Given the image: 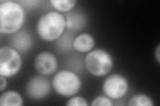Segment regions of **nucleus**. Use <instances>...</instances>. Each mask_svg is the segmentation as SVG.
I'll return each mask as SVG.
<instances>
[{"mask_svg": "<svg viewBox=\"0 0 160 106\" xmlns=\"http://www.w3.org/2000/svg\"><path fill=\"white\" fill-rule=\"evenodd\" d=\"M50 91L49 80L42 76L30 79L26 84V93L33 99H41L46 97Z\"/></svg>", "mask_w": 160, "mask_h": 106, "instance_id": "7", "label": "nucleus"}, {"mask_svg": "<svg viewBox=\"0 0 160 106\" xmlns=\"http://www.w3.org/2000/svg\"><path fill=\"white\" fill-rule=\"evenodd\" d=\"M52 6L61 12H68L72 10L76 5V0H50Z\"/></svg>", "mask_w": 160, "mask_h": 106, "instance_id": "14", "label": "nucleus"}, {"mask_svg": "<svg viewBox=\"0 0 160 106\" xmlns=\"http://www.w3.org/2000/svg\"><path fill=\"white\" fill-rule=\"evenodd\" d=\"M128 86V80L123 76L113 74L105 80L103 84V90L109 98L118 99L126 94Z\"/></svg>", "mask_w": 160, "mask_h": 106, "instance_id": "6", "label": "nucleus"}, {"mask_svg": "<svg viewBox=\"0 0 160 106\" xmlns=\"http://www.w3.org/2000/svg\"><path fill=\"white\" fill-rule=\"evenodd\" d=\"M7 86V81L6 80V77L1 76L0 78V91L3 92V91L6 89Z\"/></svg>", "mask_w": 160, "mask_h": 106, "instance_id": "17", "label": "nucleus"}, {"mask_svg": "<svg viewBox=\"0 0 160 106\" xmlns=\"http://www.w3.org/2000/svg\"><path fill=\"white\" fill-rule=\"evenodd\" d=\"M66 27V21L63 15L58 12H50L39 19L37 31L44 41H53L60 37Z\"/></svg>", "mask_w": 160, "mask_h": 106, "instance_id": "2", "label": "nucleus"}, {"mask_svg": "<svg viewBox=\"0 0 160 106\" xmlns=\"http://www.w3.org/2000/svg\"><path fill=\"white\" fill-rule=\"evenodd\" d=\"M113 58L107 51L96 49L89 52L85 58L88 71L94 76L101 77L108 74L113 67Z\"/></svg>", "mask_w": 160, "mask_h": 106, "instance_id": "3", "label": "nucleus"}, {"mask_svg": "<svg viewBox=\"0 0 160 106\" xmlns=\"http://www.w3.org/2000/svg\"><path fill=\"white\" fill-rule=\"evenodd\" d=\"M66 21V27L68 29L73 30L81 29L85 24L84 17L81 13L77 12L68 14Z\"/></svg>", "mask_w": 160, "mask_h": 106, "instance_id": "12", "label": "nucleus"}, {"mask_svg": "<svg viewBox=\"0 0 160 106\" xmlns=\"http://www.w3.org/2000/svg\"><path fill=\"white\" fill-rule=\"evenodd\" d=\"M91 105L92 106H112L113 103L108 97L99 95L92 101Z\"/></svg>", "mask_w": 160, "mask_h": 106, "instance_id": "15", "label": "nucleus"}, {"mask_svg": "<svg viewBox=\"0 0 160 106\" xmlns=\"http://www.w3.org/2000/svg\"><path fill=\"white\" fill-rule=\"evenodd\" d=\"M12 43L13 48L18 52L26 53L31 48L32 41L31 36L26 31L15 33L12 39Z\"/></svg>", "mask_w": 160, "mask_h": 106, "instance_id": "10", "label": "nucleus"}, {"mask_svg": "<svg viewBox=\"0 0 160 106\" xmlns=\"http://www.w3.org/2000/svg\"><path fill=\"white\" fill-rule=\"evenodd\" d=\"M23 101L19 93L13 90L3 92L0 96L1 106H22Z\"/></svg>", "mask_w": 160, "mask_h": 106, "instance_id": "11", "label": "nucleus"}, {"mask_svg": "<svg viewBox=\"0 0 160 106\" xmlns=\"http://www.w3.org/2000/svg\"><path fill=\"white\" fill-rule=\"evenodd\" d=\"M21 3L25 4V6H28V7H32L36 6V3H38L39 2L37 1H22Z\"/></svg>", "mask_w": 160, "mask_h": 106, "instance_id": "18", "label": "nucleus"}, {"mask_svg": "<svg viewBox=\"0 0 160 106\" xmlns=\"http://www.w3.org/2000/svg\"><path fill=\"white\" fill-rule=\"evenodd\" d=\"M73 48L80 53L91 51L95 44L93 37L88 33H82L74 39L73 41Z\"/></svg>", "mask_w": 160, "mask_h": 106, "instance_id": "9", "label": "nucleus"}, {"mask_svg": "<svg viewBox=\"0 0 160 106\" xmlns=\"http://www.w3.org/2000/svg\"><path fill=\"white\" fill-rule=\"evenodd\" d=\"M56 57L50 52L44 51L40 53L36 57L34 66L37 71L42 75H51L53 74L58 68Z\"/></svg>", "mask_w": 160, "mask_h": 106, "instance_id": "8", "label": "nucleus"}, {"mask_svg": "<svg viewBox=\"0 0 160 106\" xmlns=\"http://www.w3.org/2000/svg\"><path fill=\"white\" fill-rule=\"evenodd\" d=\"M68 106H88L87 100L81 96H75L70 98L66 104Z\"/></svg>", "mask_w": 160, "mask_h": 106, "instance_id": "16", "label": "nucleus"}, {"mask_svg": "<svg viewBox=\"0 0 160 106\" xmlns=\"http://www.w3.org/2000/svg\"><path fill=\"white\" fill-rule=\"evenodd\" d=\"M52 85L59 95L63 97H70L79 92L82 82L77 74L70 70H64L55 74Z\"/></svg>", "mask_w": 160, "mask_h": 106, "instance_id": "4", "label": "nucleus"}, {"mask_svg": "<svg viewBox=\"0 0 160 106\" xmlns=\"http://www.w3.org/2000/svg\"><path fill=\"white\" fill-rule=\"evenodd\" d=\"M129 106H153V103L151 98L144 94H138L129 99Z\"/></svg>", "mask_w": 160, "mask_h": 106, "instance_id": "13", "label": "nucleus"}, {"mask_svg": "<svg viewBox=\"0 0 160 106\" xmlns=\"http://www.w3.org/2000/svg\"><path fill=\"white\" fill-rule=\"evenodd\" d=\"M25 21V12L22 5L13 1L0 3V32L2 34L16 33Z\"/></svg>", "mask_w": 160, "mask_h": 106, "instance_id": "1", "label": "nucleus"}, {"mask_svg": "<svg viewBox=\"0 0 160 106\" xmlns=\"http://www.w3.org/2000/svg\"><path fill=\"white\" fill-rule=\"evenodd\" d=\"M155 57L156 58L158 63L160 62V45L159 44L156 50H155Z\"/></svg>", "mask_w": 160, "mask_h": 106, "instance_id": "19", "label": "nucleus"}, {"mask_svg": "<svg viewBox=\"0 0 160 106\" xmlns=\"http://www.w3.org/2000/svg\"><path fill=\"white\" fill-rule=\"evenodd\" d=\"M19 53L13 48L3 47L0 49V75L10 78L17 74L22 67Z\"/></svg>", "mask_w": 160, "mask_h": 106, "instance_id": "5", "label": "nucleus"}]
</instances>
